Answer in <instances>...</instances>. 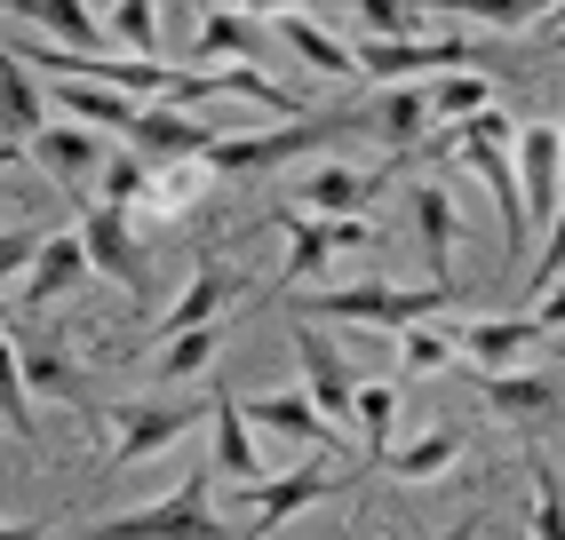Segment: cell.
I'll list each match as a JSON object with an SVG mask.
<instances>
[{
  "label": "cell",
  "mask_w": 565,
  "mask_h": 540,
  "mask_svg": "<svg viewBox=\"0 0 565 540\" xmlns=\"http://www.w3.org/2000/svg\"><path fill=\"white\" fill-rule=\"evenodd\" d=\"M446 302H455V287H319L303 302V318H343V326H383V334H406V326H430Z\"/></svg>",
  "instance_id": "6da1fadb"
},
{
  "label": "cell",
  "mask_w": 565,
  "mask_h": 540,
  "mask_svg": "<svg viewBox=\"0 0 565 540\" xmlns=\"http://www.w3.org/2000/svg\"><path fill=\"white\" fill-rule=\"evenodd\" d=\"M88 540H232V525L215 517L207 477H183L175 493H160L152 509H128V517H104Z\"/></svg>",
  "instance_id": "7a4b0ae2"
},
{
  "label": "cell",
  "mask_w": 565,
  "mask_h": 540,
  "mask_svg": "<svg viewBox=\"0 0 565 540\" xmlns=\"http://www.w3.org/2000/svg\"><path fill=\"white\" fill-rule=\"evenodd\" d=\"M462 374L478 381V398L494 406L525 445H542L557 421H565V374H550V366H518V374H478V366H462Z\"/></svg>",
  "instance_id": "3957f363"
},
{
  "label": "cell",
  "mask_w": 565,
  "mask_h": 540,
  "mask_svg": "<svg viewBox=\"0 0 565 540\" xmlns=\"http://www.w3.org/2000/svg\"><path fill=\"white\" fill-rule=\"evenodd\" d=\"M351 120H279V128H255V136H215L207 151V175H271L287 160H311L327 136H343Z\"/></svg>",
  "instance_id": "277c9868"
},
{
  "label": "cell",
  "mask_w": 565,
  "mask_h": 540,
  "mask_svg": "<svg viewBox=\"0 0 565 540\" xmlns=\"http://www.w3.org/2000/svg\"><path fill=\"white\" fill-rule=\"evenodd\" d=\"M192 421H200L192 398H136V406H120V413H111V430H120V438H111V469H136V461L183 445Z\"/></svg>",
  "instance_id": "5b68a950"
},
{
  "label": "cell",
  "mask_w": 565,
  "mask_h": 540,
  "mask_svg": "<svg viewBox=\"0 0 565 540\" xmlns=\"http://www.w3.org/2000/svg\"><path fill=\"white\" fill-rule=\"evenodd\" d=\"M518 191H525V223H534V239L557 223L565 207V128H518Z\"/></svg>",
  "instance_id": "8992f818"
},
{
  "label": "cell",
  "mask_w": 565,
  "mask_h": 540,
  "mask_svg": "<svg viewBox=\"0 0 565 540\" xmlns=\"http://www.w3.org/2000/svg\"><path fill=\"white\" fill-rule=\"evenodd\" d=\"M295 366H303V398L334 421V430H351V398H359V381H351V358L334 350V334H319L311 318H295Z\"/></svg>",
  "instance_id": "52a82bcc"
},
{
  "label": "cell",
  "mask_w": 565,
  "mask_h": 540,
  "mask_svg": "<svg viewBox=\"0 0 565 540\" xmlns=\"http://www.w3.org/2000/svg\"><path fill=\"white\" fill-rule=\"evenodd\" d=\"M128 151H136L143 168H200L207 151H215V128L192 120V111H175V104H143Z\"/></svg>",
  "instance_id": "ba28073f"
},
{
  "label": "cell",
  "mask_w": 565,
  "mask_h": 540,
  "mask_svg": "<svg viewBox=\"0 0 565 540\" xmlns=\"http://www.w3.org/2000/svg\"><path fill=\"white\" fill-rule=\"evenodd\" d=\"M81 247H88V270H111L128 294H143L152 279H143V247H136V223L120 215V207H104V199H88L81 207Z\"/></svg>",
  "instance_id": "9c48e42d"
},
{
  "label": "cell",
  "mask_w": 565,
  "mask_h": 540,
  "mask_svg": "<svg viewBox=\"0 0 565 540\" xmlns=\"http://www.w3.org/2000/svg\"><path fill=\"white\" fill-rule=\"evenodd\" d=\"M239 302V270L223 262V255H200V270H192V287L175 294V311L160 318V342H175V334H200V326H223V311Z\"/></svg>",
  "instance_id": "30bf717a"
},
{
  "label": "cell",
  "mask_w": 565,
  "mask_h": 540,
  "mask_svg": "<svg viewBox=\"0 0 565 540\" xmlns=\"http://www.w3.org/2000/svg\"><path fill=\"white\" fill-rule=\"evenodd\" d=\"M279 239H287V287H303L327 270V255H343V247H366V223H319L303 207H287L279 215Z\"/></svg>",
  "instance_id": "8fae6325"
},
{
  "label": "cell",
  "mask_w": 565,
  "mask_h": 540,
  "mask_svg": "<svg viewBox=\"0 0 565 540\" xmlns=\"http://www.w3.org/2000/svg\"><path fill=\"white\" fill-rule=\"evenodd\" d=\"M41 128H49V88L17 64L9 41H0V151H32Z\"/></svg>",
  "instance_id": "7c38bea8"
},
{
  "label": "cell",
  "mask_w": 565,
  "mask_h": 540,
  "mask_svg": "<svg viewBox=\"0 0 565 540\" xmlns=\"http://www.w3.org/2000/svg\"><path fill=\"white\" fill-rule=\"evenodd\" d=\"M455 342H462V358L478 374H518L525 350L542 342V326H534V311H518V318H470V326H455Z\"/></svg>",
  "instance_id": "4fadbf2b"
},
{
  "label": "cell",
  "mask_w": 565,
  "mask_h": 540,
  "mask_svg": "<svg viewBox=\"0 0 565 540\" xmlns=\"http://www.w3.org/2000/svg\"><path fill=\"white\" fill-rule=\"evenodd\" d=\"M374 199H383V175H366V168H311L303 175V215H319V223H366Z\"/></svg>",
  "instance_id": "5bb4252c"
},
{
  "label": "cell",
  "mask_w": 565,
  "mask_h": 540,
  "mask_svg": "<svg viewBox=\"0 0 565 540\" xmlns=\"http://www.w3.org/2000/svg\"><path fill=\"white\" fill-rule=\"evenodd\" d=\"M263 24H271L279 41L311 64V72H327V80H359V48H343V41H334V32H327L311 9H263Z\"/></svg>",
  "instance_id": "9a60e30c"
},
{
  "label": "cell",
  "mask_w": 565,
  "mask_h": 540,
  "mask_svg": "<svg viewBox=\"0 0 565 540\" xmlns=\"http://www.w3.org/2000/svg\"><path fill=\"white\" fill-rule=\"evenodd\" d=\"M49 111H72V128H96V136H136V120H143V104L136 96H120V88H88V80H64V88H49Z\"/></svg>",
  "instance_id": "2e32d148"
},
{
  "label": "cell",
  "mask_w": 565,
  "mask_h": 540,
  "mask_svg": "<svg viewBox=\"0 0 565 540\" xmlns=\"http://www.w3.org/2000/svg\"><path fill=\"white\" fill-rule=\"evenodd\" d=\"M32 160H41L64 191H81L88 175H104V160H111V151H104V136L96 128H41V136H32Z\"/></svg>",
  "instance_id": "e0dca14e"
},
{
  "label": "cell",
  "mask_w": 565,
  "mask_h": 540,
  "mask_svg": "<svg viewBox=\"0 0 565 540\" xmlns=\"http://www.w3.org/2000/svg\"><path fill=\"white\" fill-rule=\"evenodd\" d=\"M462 445H470V430H455V421H438V430H423V438H406V445H391L374 469H391L398 485H430V477H446L462 461Z\"/></svg>",
  "instance_id": "ac0fdd59"
},
{
  "label": "cell",
  "mask_w": 565,
  "mask_h": 540,
  "mask_svg": "<svg viewBox=\"0 0 565 540\" xmlns=\"http://www.w3.org/2000/svg\"><path fill=\"white\" fill-rule=\"evenodd\" d=\"M239 413H247V430H279V438H295V445H327V438H334V421H327L303 390H263V398H247Z\"/></svg>",
  "instance_id": "d6986e66"
},
{
  "label": "cell",
  "mask_w": 565,
  "mask_h": 540,
  "mask_svg": "<svg viewBox=\"0 0 565 540\" xmlns=\"http://www.w3.org/2000/svg\"><path fill=\"white\" fill-rule=\"evenodd\" d=\"M207 421H215V477H239V485H263V445L247 438V413L232 390L207 398Z\"/></svg>",
  "instance_id": "ffe728a7"
},
{
  "label": "cell",
  "mask_w": 565,
  "mask_h": 540,
  "mask_svg": "<svg viewBox=\"0 0 565 540\" xmlns=\"http://www.w3.org/2000/svg\"><path fill=\"white\" fill-rule=\"evenodd\" d=\"M414 223H423V255L438 270V287H455V247H462V215L446 199V183H414Z\"/></svg>",
  "instance_id": "44dd1931"
},
{
  "label": "cell",
  "mask_w": 565,
  "mask_h": 540,
  "mask_svg": "<svg viewBox=\"0 0 565 540\" xmlns=\"http://www.w3.org/2000/svg\"><path fill=\"white\" fill-rule=\"evenodd\" d=\"M319 493H334V469H319V461H303V469H287L255 493V532H279L287 517H303Z\"/></svg>",
  "instance_id": "7402d4cb"
},
{
  "label": "cell",
  "mask_w": 565,
  "mask_h": 540,
  "mask_svg": "<svg viewBox=\"0 0 565 540\" xmlns=\"http://www.w3.org/2000/svg\"><path fill=\"white\" fill-rule=\"evenodd\" d=\"M207 183H215V175H207V160H200V168H152V183H143V199H136V215H128V223L143 230V223H175V215H192Z\"/></svg>",
  "instance_id": "603a6c76"
},
{
  "label": "cell",
  "mask_w": 565,
  "mask_h": 540,
  "mask_svg": "<svg viewBox=\"0 0 565 540\" xmlns=\"http://www.w3.org/2000/svg\"><path fill=\"white\" fill-rule=\"evenodd\" d=\"M81 279H88V247H81V230H64V239H49V247H41V262H32L24 302H32V311H41V302H64Z\"/></svg>",
  "instance_id": "cb8c5ba5"
},
{
  "label": "cell",
  "mask_w": 565,
  "mask_h": 540,
  "mask_svg": "<svg viewBox=\"0 0 565 540\" xmlns=\"http://www.w3.org/2000/svg\"><path fill=\"white\" fill-rule=\"evenodd\" d=\"M423 96H430V128H470L478 111L494 104V80H486V72H446Z\"/></svg>",
  "instance_id": "d4e9b609"
},
{
  "label": "cell",
  "mask_w": 565,
  "mask_h": 540,
  "mask_svg": "<svg viewBox=\"0 0 565 540\" xmlns=\"http://www.w3.org/2000/svg\"><path fill=\"white\" fill-rule=\"evenodd\" d=\"M374 128H383L391 151H423V143H430V96H423V88H383Z\"/></svg>",
  "instance_id": "484cf974"
},
{
  "label": "cell",
  "mask_w": 565,
  "mask_h": 540,
  "mask_svg": "<svg viewBox=\"0 0 565 540\" xmlns=\"http://www.w3.org/2000/svg\"><path fill=\"white\" fill-rule=\"evenodd\" d=\"M24 24H49L56 41H72V56H96L111 32H104V17L96 9H81V0H32V9H17Z\"/></svg>",
  "instance_id": "4316f807"
},
{
  "label": "cell",
  "mask_w": 565,
  "mask_h": 540,
  "mask_svg": "<svg viewBox=\"0 0 565 540\" xmlns=\"http://www.w3.org/2000/svg\"><path fill=\"white\" fill-rule=\"evenodd\" d=\"M247 48H255V17L247 9H200V48L192 56H207V64L232 72Z\"/></svg>",
  "instance_id": "83f0119b"
},
{
  "label": "cell",
  "mask_w": 565,
  "mask_h": 540,
  "mask_svg": "<svg viewBox=\"0 0 565 540\" xmlns=\"http://www.w3.org/2000/svg\"><path fill=\"white\" fill-rule=\"evenodd\" d=\"M351 430L366 438V461H383V453H391V430H398V390H391V381H359V398H351Z\"/></svg>",
  "instance_id": "f1b7e54d"
},
{
  "label": "cell",
  "mask_w": 565,
  "mask_h": 540,
  "mask_svg": "<svg viewBox=\"0 0 565 540\" xmlns=\"http://www.w3.org/2000/svg\"><path fill=\"white\" fill-rule=\"evenodd\" d=\"M398 366H406V374H455V366H462L455 326H438V318H430V326H406V334H398Z\"/></svg>",
  "instance_id": "f546056e"
},
{
  "label": "cell",
  "mask_w": 565,
  "mask_h": 540,
  "mask_svg": "<svg viewBox=\"0 0 565 540\" xmlns=\"http://www.w3.org/2000/svg\"><path fill=\"white\" fill-rule=\"evenodd\" d=\"M104 32H111V41H128L143 64H168V48H160V9H152V0H120V9H104Z\"/></svg>",
  "instance_id": "4dcf8cb0"
},
{
  "label": "cell",
  "mask_w": 565,
  "mask_h": 540,
  "mask_svg": "<svg viewBox=\"0 0 565 540\" xmlns=\"http://www.w3.org/2000/svg\"><path fill=\"white\" fill-rule=\"evenodd\" d=\"M223 350V326H200V334H175V342H160V358H152V374L160 381H192V374H207V358Z\"/></svg>",
  "instance_id": "1f68e13d"
},
{
  "label": "cell",
  "mask_w": 565,
  "mask_h": 540,
  "mask_svg": "<svg viewBox=\"0 0 565 540\" xmlns=\"http://www.w3.org/2000/svg\"><path fill=\"white\" fill-rule=\"evenodd\" d=\"M0 421L32 438V390H24V350L0 334Z\"/></svg>",
  "instance_id": "d6a6232c"
},
{
  "label": "cell",
  "mask_w": 565,
  "mask_h": 540,
  "mask_svg": "<svg viewBox=\"0 0 565 540\" xmlns=\"http://www.w3.org/2000/svg\"><path fill=\"white\" fill-rule=\"evenodd\" d=\"M143 183H152V168H143L136 151L120 143V151H111V160H104V191H96V199H104V207H120V215H136V199H143Z\"/></svg>",
  "instance_id": "836d02e7"
},
{
  "label": "cell",
  "mask_w": 565,
  "mask_h": 540,
  "mask_svg": "<svg viewBox=\"0 0 565 540\" xmlns=\"http://www.w3.org/2000/svg\"><path fill=\"white\" fill-rule=\"evenodd\" d=\"M24 390L32 398H81V374L64 350H24Z\"/></svg>",
  "instance_id": "e575fe53"
},
{
  "label": "cell",
  "mask_w": 565,
  "mask_h": 540,
  "mask_svg": "<svg viewBox=\"0 0 565 540\" xmlns=\"http://www.w3.org/2000/svg\"><path fill=\"white\" fill-rule=\"evenodd\" d=\"M534 540H565V477L534 453Z\"/></svg>",
  "instance_id": "d590c367"
},
{
  "label": "cell",
  "mask_w": 565,
  "mask_h": 540,
  "mask_svg": "<svg viewBox=\"0 0 565 540\" xmlns=\"http://www.w3.org/2000/svg\"><path fill=\"white\" fill-rule=\"evenodd\" d=\"M366 41H423V9H398V0H359Z\"/></svg>",
  "instance_id": "8d00e7d4"
},
{
  "label": "cell",
  "mask_w": 565,
  "mask_h": 540,
  "mask_svg": "<svg viewBox=\"0 0 565 540\" xmlns=\"http://www.w3.org/2000/svg\"><path fill=\"white\" fill-rule=\"evenodd\" d=\"M41 247H49V230H0V287H9V279H32Z\"/></svg>",
  "instance_id": "74e56055"
},
{
  "label": "cell",
  "mask_w": 565,
  "mask_h": 540,
  "mask_svg": "<svg viewBox=\"0 0 565 540\" xmlns=\"http://www.w3.org/2000/svg\"><path fill=\"white\" fill-rule=\"evenodd\" d=\"M550 287H565V207H557V223L542 230V262H534V294H525V302H542Z\"/></svg>",
  "instance_id": "f35d334b"
},
{
  "label": "cell",
  "mask_w": 565,
  "mask_h": 540,
  "mask_svg": "<svg viewBox=\"0 0 565 540\" xmlns=\"http://www.w3.org/2000/svg\"><path fill=\"white\" fill-rule=\"evenodd\" d=\"M455 136H462V143H502V151H510V143H518V111H502V104H486L478 120H470V128H455Z\"/></svg>",
  "instance_id": "ab89813d"
},
{
  "label": "cell",
  "mask_w": 565,
  "mask_h": 540,
  "mask_svg": "<svg viewBox=\"0 0 565 540\" xmlns=\"http://www.w3.org/2000/svg\"><path fill=\"white\" fill-rule=\"evenodd\" d=\"M534 326H542V334H565V287H550V294L534 302Z\"/></svg>",
  "instance_id": "60d3db41"
},
{
  "label": "cell",
  "mask_w": 565,
  "mask_h": 540,
  "mask_svg": "<svg viewBox=\"0 0 565 540\" xmlns=\"http://www.w3.org/2000/svg\"><path fill=\"white\" fill-rule=\"evenodd\" d=\"M0 540H49V525H32V517H17V525H0Z\"/></svg>",
  "instance_id": "b9f144b4"
},
{
  "label": "cell",
  "mask_w": 565,
  "mask_h": 540,
  "mask_svg": "<svg viewBox=\"0 0 565 540\" xmlns=\"http://www.w3.org/2000/svg\"><path fill=\"white\" fill-rule=\"evenodd\" d=\"M478 532H486V517H462V525H446L438 540H478Z\"/></svg>",
  "instance_id": "7bdbcfd3"
},
{
  "label": "cell",
  "mask_w": 565,
  "mask_h": 540,
  "mask_svg": "<svg viewBox=\"0 0 565 540\" xmlns=\"http://www.w3.org/2000/svg\"><path fill=\"white\" fill-rule=\"evenodd\" d=\"M9 160H17V151H0V168H9Z\"/></svg>",
  "instance_id": "ee69618b"
},
{
  "label": "cell",
  "mask_w": 565,
  "mask_h": 540,
  "mask_svg": "<svg viewBox=\"0 0 565 540\" xmlns=\"http://www.w3.org/2000/svg\"><path fill=\"white\" fill-rule=\"evenodd\" d=\"M0 318H9V302H0Z\"/></svg>",
  "instance_id": "f6af8a7d"
},
{
  "label": "cell",
  "mask_w": 565,
  "mask_h": 540,
  "mask_svg": "<svg viewBox=\"0 0 565 540\" xmlns=\"http://www.w3.org/2000/svg\"><path fill=\"white\" fill-rule=\"evenodd\" d=\"M557 41H565V32H557Z\"/></svg>",
  "instance_id": "bcb514c9"
},
{
  "label": "cell",
  "mask_w": 565,
  "mask_h": 540,
  "mask_svg": "<svg viewBox=\"0 0 565 540\" xmlns=\"http://www.w3.org/2000/svg\"><path fill=\"white\" fill-rule=\"evenodd\" d=\"M81 540H88V532H81Z\"/></svg>",
  "instance_id": "7dc6e473"
}]
</instances>
